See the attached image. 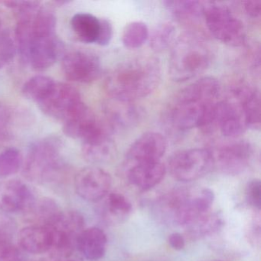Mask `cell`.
<instances>
[{
    "label": "cell",
    "mask_w": 261,
    "mask_h": 261,
    "mask_svg": "<svg viewBox=\"0 0 261 261\" xmlns=\"http://www.w3.org/2000/svg\"><path fill=\"white\" fill-rule=\"evenodd\" d=\"M18 16L16 41L21 57L36 71L51 68L60 51L54 15L38 7Z\"/></svg>",
    "instance_id": "6da1fadb"
},
{
    "label": "cell",
    "mask_w": 261,
    "mask_h": 261,
    "mask_svg": "<svg viewBox=\"0 0 261 261\" xmlns=\"http://www.w3.org/2000/svg\"><path fill=\"white\" fill-rule=\"evenodd\" d=\"M161 79L160 62L155 58L140 57L117 65L108 76L105 88L114 100L130 102L146 97Z\"/></svg>",
    "instance_id": "7a4b0ae2"
},
{
    "label": "cell",
    "mask_w": 261,
    "mask_h": 261,
    "mask_svg": "<svg viewBox=\"0 0 261 261\" xmlns=\"http://www.w3.org/2000/svg\"><path fill=\"white\" fill-rule=\"evenodd\" d=\"M219 82L212 77H201L177 95L170 111L172 124L187 130L202 126L207 111L219 97Z\"/></svg>",
    "instance_id": "3957f363"
},
{
    "label": "cell",
    "mask_w": 261,
    "mask_h": 261,
    "mask_svg": "<svg viewBox=\"0 0 261 261\" xmlns=\"http://www.w3.org/2000/svg\"><path fill=\"white\" fill-rule=\"evenodd\" d=\"M62 142L57 137H45L35 142L23 161L24 176L35 182L56 179L62 168Z\"/></svg>",
    "instance_id": "277c9868"
},
{
    "label": "cell",
    "mask_w": 261,
    "mask_h": 261,
    "mask_svg": "<svg viewBox=\"0 0 261 261\" xmlns=\"http://www.w3.org/2000/svg\"><path fill=\"white\" fill-rule=\"evenodd\" d=\"M211 53L204 42L192 36L181 38L174 47L169 61L172 80L186 82L204 72L211 63Z\"/></svg>",
    "instance_id": "5b68a950"
},
{
    "label": "cell",
    "mask_w": 261,
    "mask_h": 261,
    "mask_svg": "<svg viewBox=\"0 0 261 261\" xmlns=\"http://www.w3.org/2000/svg\"><path fill=\"white\" fill-rule=\"evenodd\" d=\"M48 227L53 234V247L50 252L54 259L69 257L80 253L77 239L85 230V219L79 212L62 211Z\"/></svg>",
    "instance_id": "8992f818"
},
{
    "label": "cell",
    "mask_w": 261,
    "mask_h": 261,
    "mask_svg": "<svg viewBox=\"0 0 261 261\" xmlns=\"http://www.w3.org/2000/svg\"><path fill=\"white\" fill-rule=\"evenodd\" d=\"M202 15L209 31L220 42L233 47L245 42L244 24L227 7L215 4L204 5Z\"/></svg>",
    "instance_id": "52a82bcc"
},
{
    "label": "cell",
    "mask_w": 261,
    "mask_h": 261,
    "mask_svg": "<svg viewBox=\"0 0 261 261\" xmlns=\"http://www.w3.org/2000/svg\"><path fill=\"white\" fill-rule=\"evenodd\" d=\"M214 165L212 152L208 149H186L171 158L169 169L171 175L181 181H192L204 176Z\"/></svg>",
    "instance_id": "ba28073f"
},
{
    "label": "cell",
    "mask_w": 261,
    "mask_h": 261,
    "mask_svg": "<svg viewBox=\"0 0 261 261\" xmlns=\"http://www.w3.org/2000/svg\"><path fill=\"white\" fill-rule=\"evenodd\" d=\"M83 103L75 88L67 84L56 82L48 95L38 105L45 115L64 122Z\"/></svg>",
    "instance_id": "9c48e42d"
},
{
    "label": "cell",
    "mask_w": 261,
    "mask_h": 261,
    "mask_svg": "<svg viewBox=\"0 0 261 261\" xmlns=\"http://www.w3.org/2000/svg\"><path fill=\"white\" fill-rule=\"evenodd\" d=\"M64 75L71 82L91 83L98 79L101 65L97 56L85 51L68 53L62 62Z\"/></svg>",
    "instance_id": "30bf717a"
},
{
    "label": "cell",
    "mask_w": 261,
    "mask_h": 261,
    "mask_svg": "<svg viewBox=\"0 0 261 261\" xmlns=\"http://www.w3.org/2000/svg\"><path fill=\"white\" fill-rule=\"evenodd\" d=\"M64 133L68 137L91 141L107 134L103 125L85 103L63 122Z\"/></svg>",
    "instance_id": "8fae6325"
},
{
    "label": "cell",
    "mask_w": 261,
    "mask_h": 261,
    "mask_svg": "<svg viewBox=\"0 0 261 261\" xmlns=\"http://www.w3.org/2000/svg\"><path fill=\"white\" fill-rule=\"evenodd\" d=\"M111 175L97 167H87L77 172L74 186L77 195L86 201L95 202L105 198L111 187Z\"/></svg>",
    "instance_id": "7c38bea8"
},
{
    "label": "cell",
    "mask_w": 261,
    "mask_h": 261,
    "mask_svg": "<svg viewBox=\"0 0 261 261\" xmlns=\"http://www.w3.org/2000/svg\"><path fill=\"white\" fill-rule=\"evenodd\" d=\"M36 198L30 188L19 179H10L0 184V211L4 213L28 212Z\"/></svg>",
    "instance_id": "4fadbf2b"
},
{
    "label": "cell",
    "mask_w": 261,
    "mask_h": 261,
    "mask_svg": "<svg viewBox=\"0 0 261 261\" xmlns=\"http://www.w3.org/2000/svg\"><path fill=\"white\" fill-rule=\"evenodd\" d=\"M167 148L166 138L160 133L147 132L131 145L127 152V160L131 166L138 163L158 162Z\"/></svg>",
    "instance_id": "5bb4252c"
},
{
    "label": "cell",
    "mask_w": 261,
    "mask_h": 261,
    "mask_svg": "<svg viewBox=\"0 0 261 261\" xmlns=\"http://www.w3.org/2000/svg\"><path fill=\"white\" fill-rule=\"evenodd\" d=\"M253 155V148L246 141L225 145L213 155L214 163H218L222 172L230 175L241 173L248 166Z\"/></svg>",
    "instance_id": "9a60e30c"
},
{
    "label": "cell",
    "mask_w": 261,
    "mask_h": 261,
    "mask_svg": "<svg viewBox=\"0 0 261 261\" xmlns=\"http://www.w3.org/2000/svg\"><path fill=\"white\" fill-rule=\"evenodd\" d=\"M233 98L238 100L244 110L247 128L260 127V96L259 91L248 84H238L233 88Z\"/></svg>",
    "instance_id": "2e32d148"
},
{
    "label": "cell",
    "mask_w": 261,
    "mask_h": 261,
    "mask_svg": "<svg viewBox=\"0 0 261 261\" xmlns=\"http://www.w3.org/2000/svg\"><path fill=\"white\" fill-rule=\"evenodd\" d=\"M19 244L27 253L40 254L50 251L53 247V234L45 226L31 225L19 232Z\"/></svg>",
    "instance_id": "e0dca14e"
},
{
    "label": "cell",
    "mask_w": 261,
    "mask_h": 261,
    "mask_svg": "<svg viewBox=\"0 0 261 261\" xmlns=\"http://www.w3.org/2000/svg\"><path fill=\"white\" fill-rule=\"evenodd\" d=\"M166 167L160 161L138 163L129 168L128 178L134 186L146 191L158 185L164 178Z\"/></svg>",
    "instance_id": "ac0fdd59"
},
{
    "label": "cell",
    "mask_w": 261,
    "mask_h": 261,
    "mask_svg": "<svg viewBox=\"0 0 261 261\" xmlns=\"http://www.w3.org/2000/svg\"><path fill=\"white\" fill-rule=\"evenodd\" d=\"M108 238L101 229L90 227L85 229L77 239V248L83 257L90 260H97L106 252Z\"/></svg>",
    "instance_id": "d6986e66"
},
{
    "label": "cell",
    "mask_w": 261,
    "mask_h": 261,
    "mask_svg": "<svg viewBox=\"0 0 261 261\" xmlns=\"http://www.w3.org/2000/svg\"><path fill=\"white\" fill-rule=\"evenodd\" d=\"M115 146L108 134L83 143L82 154L87 161L92 163H106L114 157Z\"/></svg>",
    "instance_id": "ffe728a7"
},
{
    "label": "cell",
    "mask_w": 261,
    "mask_h": 261,
    "mask_svg": "<svg viewBox=\"0 0 261 261\" xmlns=\"http://www.w3.org/2000/svg\"><path fill=\"white\" fill-rule=\"evenodd\" d=\"M71 25L81 42L96 43L100 29V19L90 13H77L71 18Z\"/></svg>",
    "instance_id": "44dd1931"
},
{
    "label": "cell",
    "mask_w": 261,
    "mask_h": 261,
    "mask_svg": "<svg viewBox=\"0 0 261 261\" xmlns=\"http://www.w3.org/2000/svg\"><path fill=\"white\" fill-rule=\"evenodd\" d=\"M56 83L48 76H34L24 84L22 93L24 97L38 105L48 95Z\"/></svg>",
    "instance_id": "7402d4cb"
},
{
    "label": "cell",
    "mask_w": 261,
    "mask_h": 261,
    "mask_svg": "<svg viewBox=\"0 0 261 261\" xmlns=\"http://www.w3.org/2000/svg\"><path fill=\"white\" fill-rule=\"evenodd\" d=\"M62 211L56 201L49 198H44L39 202L34 203L27 213L32 220H34V225L49 226L56 219Z\"/></svg>",
    "instance_id": "603a6c76"
},
{
    "label": "cell",
    "mask_w": 261,
    "mask_h": 261,
    "mask_svg": "<svg viewBox=\"0 0 261 261\" xmlns=\"http://www.w3.org/2000/svg\"><path fill=\"white\" fill-rule=\"evenodd\" d=\"M223 220L218 213H207L192 221L187 227L189 235L193 238H202L215 233L221 228Z\"/></svg>",
    "instance_id": "cb8c5ba5"
},
{
    "label": "cell",
    "mask_w": 261,
    "mask_h": 261,
    "mask_svg": "<svg viewBox=\"0 0 261 261\" xmlns=\"http://www.w3.org/2000/svg\"><path fill=\"white\" fill-rule=\"evenodd\" d=\"M115 106L108 108V119L113 126H126L135 123L140 116L138 110L128 102L117 101Z\"/></svg>",
    "instance_id": "d4e9b609"
},
{
    "label": "cell",
    "mask_w": 261,
    "mask_h": 261,
    "mask_svg": "<svg viewBox=\"0 0 261 261\" xmlns=\"http://www.w3.org/2000/svg\"><path fill=\"white\" fill-rule=\"evenodd\" d=\"M166 8L175 17L182 20H189L202 15L204 5L198 1H166Z\"/></svg>",
    "instance_id": "484cf974"
},
{
    "label": "cell",
    "mask_w": 261,
    "mask_h": 261,
    "mask_svg": "<svg viewBox=\"0 0 261 261\" xmlns=\"http://www.w3.org/2000/svg\"><path fill=\"white\" fill-rule=\"evenodd\" d=\"M149 39L147 25L142 22H133L128 24L122 34V42L126 48H138Z\"/></svg>",
    "instance_id": "4316f807"
},
{
    "label": "cell",
    "mask_w": 261,
    "mask_h": 261,
    "mask_svg": "<svg viewBox=\"0 0 261 261\" xmlns=\"http://www.w3.org/2000/svg\"><path fill=\"white\" fill-rule=\"evenodd\" d=\"M175 34L176 29L172 22H163L152 32L149 37V45L154 51H163L172 43Z\"/></svg>",
    "instance_id": "83f0119b"
},
{
    "label": "cell",
    "mask_w": 261,
    "mask_h": 261,
    "mask_svg": "<svg viewBox=\"0 0 261 261\" xmlns=\"http://www.w3.org/2000/svg\"><path fill=\"white\" fill-rule=\"evenodd\" d=\"M23 165L22 154L15 148L0 152V177H8L19 172Z\"/></svg>",
    "instance_id": "f1b7e54d"
},
{
    "label": "cell",
    "mask_w": 261,
    "mask_h": 261,
    "mask_svg": "<svg viewBox=\"0 0 261 261\" xmlns=\"http://www.w3.org/2000/svg\"><path fill=\"white\" fill-rule=\"evenodd\" d=\"M16 44L8 32H0V68L5 66L14 58L16 51Z\"/></svg>",
    "instance_id": "f546056e"
},
{
    "label": "cell",
    "mask_w": 261,
    "mask_h": 261,
    "mask_svg": "<svg viewBox=\"0 0 261 261\" xmlns=\"http://www.w3.org/2000/svg\"><path fill=\"white\" fill-rule=\"evenodd\" d=\"M108 203L110 211L114 215H127L132 210V204L129 200L124 195L117 192L110 194Z\"/></svg>",
    "instance_id": "4dcf8cb0"
},
{
    "label": "cell",
    "mask_w": 261,
    "mask_h": 261,
    "mask_svg": "<svg viewBox=\"0 0 261 261\" xmlns=\"http://www.w3.org/2000/svg\"><path fill=\"white\" fill-rule=\"evenodd\" d=\"M0 261H23V256L12 241H4L0 242Z\"/></svg>",
    "instance_id": "1f68e13d"
},
{
    "label": "cell",
    "mask_w": 261,
    "mask_h": 261,
    "mask_svg": "<svg viewBox=\"0 0 261 261\" xmlns=\"http://www.w3.org/2000/svg\"><path fill=\"white\" fill-rule=\"evenodd\" d=\"M16 229L14 220L7 214L0 212V242L12 241Z\"/></svg>",
    "instance_id": "d6a6232c"
},
{
    "label": "cell",
    "mask_w": 261,
    "mask_h": 261,
    "mask_svg": "<svg viewBox=\"0 0 261 261\" xmlns=\"http://www.w3.org/2000/svg\"><path fill=\"white\" fill-rule=\"evenodd\" d=\"M246 198L250 205L259 210L261 207V183L259 180L250 181L246 188Z\"/></svg>",
    "instance_id": "836d02e7"
},
{
    "label": "cell",
    "mask_w": 261,
    "mask_h": 261,
    "mask_svg": "<svg viewBox=\"0 0 261 261\" xmlns=\"http://www.w3.org/2000/svg\"><path fill=\"white\" fill-rule=\"evenodd\" d=\"M112 37V24L108 19H100V29L96 43L101 46H106L109 45Z\"/></svg>",
    "instance_id": "e575fe53"
},
{
    "label": "cell",
    "mask_w": 261,
    "mask_h": 261,
    "mask_svg": "<svg viewBox=\"0 0 261 261\" xmlns=\"http://www.w3.org/2000/svg\"><path fill=\"white\" fill-rule=\"evenodd\" d=\"M244 11L248 16L253 18H259L261 15V1L250 0L243 3Z\"/></svg>",
    "instance_id": "d590c367"
},
{
    "label": "cell",
    "mask_w": 261,
    "mask_h": 261,
    "mask_svg": "<svg viewBox=\"0 0 261 261\" xmlns=\"http://www.w3.org/2000/svg\"><path fill=\"white\" fill-rule=\"evenodd\" d=\"M169 243L172 248L181 250L186 246V241L182 235L179 233H173L169 237Z\"/></svg>",
    "instance_id": "8d00e7d4"
},
{
    "label": "cell",
    "mask_w": 261,
    "mask_h": 261,
    "mask_svg": "<svg viewBox=\"0 0 261 261\" xmlns=\"http://www.w3.org/2000/svg\"><path fill=\"white\" fill-rule=\"evenodd\" d=\"M83 256L82 253H77L74 256H70L68 258H63V259H55L53 261H83Z\"/></svg>",
    "instance_id": "74e56055"
},
{
    "label": "cell",
    "mask_w": 261,
    "mask_h": 261,
    "mask_svg": "<svg viewBox=\"0 0 261 261\" xmlns=\"http://www.w3.org/2000/svg\"><path fill=\"white\" fill-rule=\"evenodd\" d=\"M2 30H4V29L2 28V25H0V32L2 31Z\"/></svg>",
    "instance_id": "f35d334b"
},
{
    "label": "cell",
    "mask_w": 261,
    "mask_h": 261,
    "mask_svg": "<svg viewBox=\"0 0 261 261\" xmlns=\"http://www.w3.org/2000/svg\"><path fill=\"white\" fill-rule=\"evenodd\" d=\"M212 261H221V260H212Z\"/></svg>",
    "instance_id": "ab89813d"
}]
</instances>
